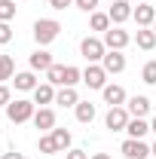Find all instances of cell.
<instances>
[{
  "instance_id": "7402d4cb",
  "label": "cell",
  "mask_w": 156,
  "mask_h": 159,
  "mask_svg": "<svg viewBox=\"0 0 156 159\" xmlns=\"http://www.w3.org/2000/svg\"><path fill=\"white\" fill-rule=\"evenodd\" d=\"M77 83H83V70L80 67H74V64H64V80H61V86H77Z\"/></svg>"
},
{
  "instance_id": "f546056e",
  "label": "cell",
  "mask_w": 156,
  "mask_h": 159,
  "mask_svg": "<svg viewBox=\"0 0 156 159\" xmlns=\"http://www.w3.org/2000/svg\"><path fill=\"white\" fill-rule=\"evenodd\" d=\"M83 12H95V6H98V0H74Z\"/></svg>"
},
{
  "instance_id": "603a6c76",
  "label": "cell",
  "mask_w": 156,
  "mask_h": 159,
  "mask_svg": "<svg viewBox=\"0 0 156 159\" xmlns=\"http://www.w3.org/2000/svg\"><path fill=\"white\" fill-rule=\"evenodd\" d=\"M49 135H52V141H55L58 153H61V150H71V132H67V129H52Z\"/></svg>"
},
{
  "instance_id": "9a60e30c",
  "label": "cell",
  "mask_w": 156,
  "mask_h": 159,
  "mask_svg": "<svg viewBox=\"0 0 156 159\" xmlns=\"http://www.w3.org/2000/svg\"><path fill=\"white\" fill-rule=\"evenodd\" d=\"M12 83H16V89H19V92H34V89L40 86L37 77H34V70H21V74H16Z\"/></svg>"
},
{
  "instance_id": "4fadbf2b",
  "label": "cell",
  "mask_w": 156,
  "mask_h": 159,
  "mask_svg": "<svg viewBox=\"0 0 156 159\" xmlns=\"http://www.w3.org/2000/svg\"><path fill=\"white\" fill-rule=\"evenodd\" d=\"M101 92H104V101H107L110 107H126V89H122V86L110 83V86H104Z\"/></svg>"
},
{
  "instance_id": "8fae6325",
  "label": "cell",
  "mask_w": 156,
  "mask_h": 159,
  "mask_svg": "<svg viewBox=\"0 0 156 159\" xmlns=\"http://www.w3.org/2000/svg\"><path fill=\"white\" fill-rule=\"evenodd\" d=\"M126 110H129V116L144 119L147 113H150V98H147V95H135V98L126 101Z\"/></svg>"
},
{
  "instance_id": "5bb4252c",
  "label": "cell",
  "mask_w": 156,
  "mask_h": 159,
  "mask_svg": "<svg viewBox=\"0 0 156 159\" xmlns=\"http://www.w3.org/2000/svg\"><path fill=\"white\" fill-rule=\"evenodd\" d=\"M34 104H40V107L55 104V86L52 83H40L37 89H34Z\"/></svg>"
},
{
  "instance_id": "ba28073f",
  "label": "cell",
  "mask_w": 156,
  "mask_h": 159,
  "mask_svg": "<svg viewBox=\"0 0 156 159\" xmlns=\"http://www.w3.org/2000/svg\"><path fill=\"white\" fill-rule=\"evenodd\" d=\"M132 12H135V9H132V3H129V0H113V3H110V9H107V16H110L113 25L129 21V19H132Z\"/></svg>"
},
{
  "instance_id": "7c38bea8",
  "label": "cell",
  "mask_w": 156,
  "mask_h": 159,
  "mask_svg": "<svg viewBox=\"0 0 156 159\" xmlns=\"http://www.w3.org/2000/svg\"><path fill=\"white\" fill-rule=\"evenodd\" d=\"M34 125H37L40 132H52L55 129V110L52 107H40L37 113H34Z\"/></svg>"
},
{
  "instance_id": "ac0fdd59",
  "label": "cell",
  "mask_w": 156,
  "mask_h": 159,
  "mask_svg": "<svg viewBox=\"0 0 156 159\" xmlns=\"http://www.w3.org/2000/svg\"><path fill=\"white\" fill-rule=\"evenodd\" d=\"M52 64H55V61H52V55H49L46 49H37V52L31 55V70H43V74H46Z\"/></svg>"
},
{
  "instance_id": "3957f363",
  "label": "cell",
  "mask_w": 156,
  "mask_h": 159,
  "mask_svg": "<svg viewBox=\"0 0 156 159\" xmlns=\"http://www.w3.org/2000/svg\"><path fill=\"white\" fill-rule=\"evenodd\" d=\"M80 52H83V58L89 61V64H98V61L107 55V46H104V40H98V37H83Z\"/></svg>"
},
{
  "instance_id": "74e56055",
  "label": "cell",
  "mask_w": 156,
  "mask_h": 159,
  "mask_svg": "<svg viewBox=\"0 0 156 159\" xmlns=\"http://www.w3.org/2000/svg\"><path fill=\"white\" fill-rule=\"evenodd\" d=\"M153 31H156V21H153Z\"/></svg>"
},
{
  "instance_id": "8992f818",
  "label": "cell",
  "mask_w": 156,
  "mask_h": 159,
  "mask_svg": "<svg viewBox=\"0 0 156 159\" xmlns=\"http://www.w3.org/2000/svg\"><path fill=\"white\" fill-rule=\"evenodd\" d=\"M129 40H132L129 31H122L119 25H113L110 31H104V46H107V49H119V52H122V49L129 46Z\"/></svg>"
},
{
  "instance_id": "2e32d148",
  "label": "cell",
  "mask_w": 156,
  "mask_h": 159,
  "mask_svg": "<svg viewBox=\"0 0 156 159\" xmlns=\"http://www.w3.org/2000/svg\"><path fill=\"white\" fill-rule=\"evenodd\" d=\"M135 43H138V49L150 52V49L156 46V31H153V28H138V34H135Z\"/></svg>"
},
{
  "instance_id": "d6a6232c",
  "label": "cell",
  "mask_w": 156,
  "mask_h": 159,
  "mask_svg": "<svg viewBox=\"0 0 156 159\" xmlns=\"http://www.w3.org/2000/svg\"><path fill=\"white\" fill-rule=\"evenodd\" d=\"M67 159H89L86 150H67Z\"/></svg>"
},
{
  "instance_id": "52a82bcc",
  "label": "cell",
  "mask_w": 156,
  "mask_h": 159,
  "mask_svg": "<svg viewBox=\"0 0 156 159\" xmlns=\"http://www.w3.org/2000/svg\"><path fill=\"white\" fill-rule=\"evenodd\" d=\"M122 156L126 159H147L150 147L144 144V138H129V141H122Z\"/></svg>"
},
{
  "instance_id": "6da1fadb",
  "label": "cell",
  "mask_w": 156,
  "mask_h": 159,
  "mask_svg": "<svg viewBox=\"0 0 156 159\" xmlns=\"http://www.w3.org/2000/svg\"><path fill=\"white\" fill-rule=\"evenodd\" d=\"M34 101H25V98H16L6 104V116H9V122H28V119H34Z\"/></svg>"
},
{
  "instance_id": "7a4b0ae2",
  "label": "cell",
  "mask_w": 156,
  "mask_h": 159,
  "mask_svg": "<svg viewBox=\"0 0 156 159\" xmlns=\"http://www.w3.org/2000/svg\"><path fill=\"white\" fill-rule=\"evenodd\" d=\"M61 25L55 19H37L34 21V40H37L40 46H46V43H52V40L58 37Z\"/></svg>"
},
{
  "instance_id": "44dd1931",
  "label": "cell",
  "mask_w": 156,
  "mask_h": 159,
  "mask_svg": "<svg viewBox=\"0 0 156 159\" xmlns=\"http://www.w3.org/2000/svg\"><path fill=\"white\" fill-rule=\"evenodd\" d=\"M126 132H129V138H144L147 132H150V122H144V119H129V125H126Z\"/></svg>"
},
{
  "instance_id": "484cf974",
  "label": "cell",
  "mask_w": 156,
  "mask_h": 159,
  "mask_svg": "<svg viewBox=\"0 0 156 159\" xmlns=\"http://www.w3.org/2000/svg\"><path fill=\"white\" fill-rule=\"evenodd\" d=\"M16 19V0H0V21Z\"/></svg>"
},
{
  "instance_id": "8d00e7d4",
  "label": "cell",
  "mask_w": 156,
  "mask_h": 159,
  "mask_svg": "<svg viewBox=\"0 0 156 159\" xmlns=\"http://www.w3.org/2000/svg\"><path fill=\"white\" fill-rule=\"evenodd\" d=\"M150 156H156V144H153V147H150Z\"/></svg>"
},
{
  "instance_id": "cb8c5ba5",
  "label": "cell",
  "mask_w": 156,
  "mask_h": 159,
  "mask_svg": "<svg viewBox=\"0 0 156 159\" xmlns=\"http://www.w3.org/2000/svg\"><path fill=\"white\" fill-rule=\"evenodd\" d=\"M16 77V61H12V55H0V83L3 80H12Z\"/></svg>"
},
{
  "instance_id": "277c9868",
  "label": "cell",
  "mask_w": 156,
  "mask_h": 159,
  "mask_svg": "<svg viewBox=\"0 0 156 159\" xmlns=\"http://www.w3.org/2000/svg\"><path fill=\"white\" fill-rule=\"evenodd\" d=\"M129 110L126 107H110L107 110V116H104V125L110 129V132H126V125H129Z\"/></svg>"
},
{
  "instance_id": "d6986e66",
  "label": "cell",
  "mask_w": 156,
  "mask_h": 159,
  "mask_svg": "<svg viewBox=\"0 0 156 159\" xmlns=\"http://www.w3.org/2000/svg\"><path fill=\"white\" fill-rule=\"evenodd\" d=\"M74 110H77V119L83 122V125H89V122L95 119V104H92V101H80Z\"/></svg>"
},
{
  "instance_id": "5b68a950",
  "label": "cell",
  "mask_w": 156,
  "mask_h": 159,
  "mask_svg": "<svg viewBox=\"0 0 156 159\" xmlns=\"http://www.w3.org/2000/svg\"><path fill=\"white\" fill-rule=\"evenodd\" d=\"M83 83H86L89 89H104V86H107V70H104L101 64H89V67L83 70Z\"/></svg>"
},
{
  "instance_id": "e575fe53",
  "label": "cell",
  "mask_w": 156,
  "mask_h": 159,
  "mask_svg": "<svg viewBox=\"0 0 156 159\" xmlns=\"http://www.w3.org/2000/svg\"><path fill=\"white\" fill-rule=\"evenodd\" d=\"M89 159H110L107 153H95V156H89Z\"/></svg>"
},
{
  "instance_id": "30bf717a",
  "label": "cell",
  "mask_w": 156,
  "mask_h": 159,
  "mask_svg": "<svg viewBox=\"0 0 156 159\" xmlns=\"http://www.w3.org/2000/svg\"><path fill=\"white\" fill-rule=\"evenodd\" d=\"M132 19L138 21V28H153V21H156V6H150V3H138L135 12H132Z\"/></svg>"
},
{
  "instance_id": "d590c367",
  "label": "cell",
  "mask_w": 156,
  "mask_h": 159,
  "mask_svg": "<svg viewBox=\"0 0 156 159\" xmlns=\"http://www.w3.org/2000/svg\"><path fill=\"white\" fill-rule=\"evenodd\" d=\"M150 132H156V116H153V122H150Z\"/></svg>"
},
{
  "instance_id": "4316f807",
  "label": "cell",
  "mask_w": 156,
  "mask_h": 159,
  "mask_svg": "<svg viewBox=\"0 0 156 159\" xmlns=\"http://www.w3.org/2000/svg\"><path fill=\"white\" fill-rule=\"evenodd\" d=\"M40 153H46V156H55V153H58L52 135H40Z\"/></svg>"
},
{
  "instance_id": "836d02e7",
  "label": "cell",
  "mask_w": 156,
  "mask_h": 159,
  "mask_svg": "<svg viewBox=\"0 0 156 159\" xmlns=\"http://www.w3.org/2000/svg\"><path fill=\"white\" fill-rule=\"evenodd\" d=\"M3 159H25L21 153H16V150H9V153H3Z\"/></svg>"
},
{
  "instance_id": "4dcf8cb0",
  "label": "cell",
  "mask_w": 156,
  "mask_h": 159,
  "mask_svg": "<svg viewBox=\"0 0 156 159\" xmlns=\"http://www.w3.org/2000/svg\"><path fill=\"white\" fill-rule=\"evenodd\" d=\"M71 3H74V0H49V6H52V9H67V6H71Z\"/></svg>"
},
{
  "instance_id": "f1b7e54d",
  "label": "cell",
  "mask_w": 156,
  "mask_h": 159,
  "mask_svg": "<svg viewBox=\"0 0 156 159\" xmlns=\"http://www.w3.org/2000/svg\"><path fill=\"white\" fill-rule=\"evenodd\" d=\"M9 40H12V28H9V21H0V46L9 43Z\"/></svg>"
},
{
  "instance_id": "1f68e13d",
  "label": "cell",
  "mask_w": 156,
  "mask_h": 159,
  "mask_svg": "<svg viewBox=\"0 0 156 159\" xmlns=\"http://www.w3.org/2000/svg\"><path fill=\"white\" fill-rule=\"evenodd\" d=\"M9 89H6V86H3V83H0V107H6V104H9Z\"/></svg>"
},
{
  "instance_id": "ffe728a7",
  "label": "cell",
  "mask_w": 156,
  "mask_h": 159,
  "mask_svg": "<svg viewBox=\"0 0 156 159\" xmlns=\"http://www.w3.org/2000/svg\"><path fill=\"white\" fill-rule=\"evenodd\" d=\"M89 28L104 34V31H110V28H113V21H110V16H107V12H92V19H89Z\"/></svg>"
},
{
  "instance_id": "d4e9b609",
  "label": "cell",
  "mask_w": 156,
  "mask_h": 159,
  "mask_svg": "<svg viewBox=\"0 0 156 159\" xmlns=\"http://www.w3.org/2000/svg\"><path fill=\"white\" fill-rule=\"evenodd\" d=\"M61 80H64V64H52V67L46 70V83H52V86H61Z\"/></svg>"
},
{
  "instance_id": "9c48e42d",
  "label": "cell",
  "mask_w": 156,
  "mask_h": 159,
  "mask_svg": "<svg viewBox=\"0 0 156 159\" xmlns=\"http://www.w3.org/2000/svg\"><path fill=\"white\" fill-rule=\"evenodd\" d=\"M101 67H104L107 74H122V70H126V55H122L119 49H107V55L101 58Z\"/></svg>"
},
{
  "instance_id": "f35d334b",
  "label": "cell",
  "mask_w": 156,
  "mask_h": 159,
  "mask_svg": "<svg viewBox=\"0 0 156 159\" xmlns=\"http://www.w3.org/2000/svg\"><path fill=\"white\" fill-rule=\"evenodd\" d=\"M110 3H113V0H110Z\"/></svg>"
},
{
  "instance_id": "83f0119b",
  "label": "cell",
  "mask_w": 156,
  "mask_h": 159,
  "mask_svg": "<svg viewBox=\"0 0 156 159\" xmlns=\"http://www.w3.org/2000/svg\"><path fill=\"white\" fill-rule=\"evenodd\" d=\"M141 80H144L147 86H156V61H147V64H144V70H141Z\"/></svg>"
},
{
  "instance_id": "e0dca14e",
  "label": "cell",
  "mask_w": 156,
  "mask_h": 159,
  "mask_svg": "<svg viewBox=\"0 0 156 159\" xmlns=\"http://www.w3.org/2000/svg\"><path fill=\"white\" fill-rule=\"evenodd\" d=\"M55 104H61V107H77V104H80L77 89H71V86H61L58 92H55Z\"/></svg>"
}]
</instances>
